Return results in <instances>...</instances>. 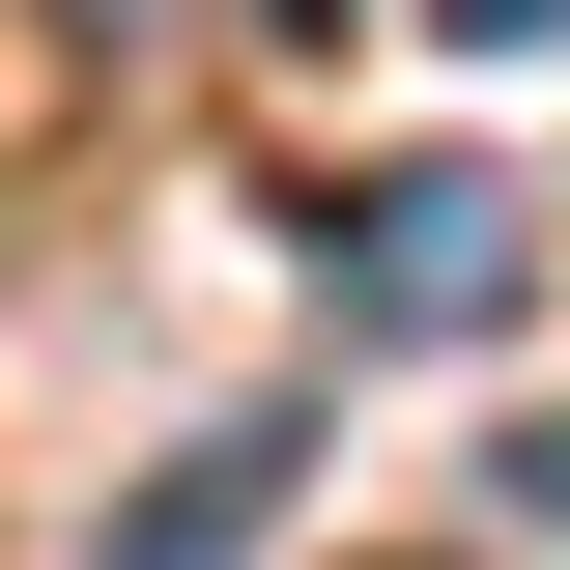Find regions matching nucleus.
<instances>
[{
    "mask_svg": "<svg viewBox=\"0 0 570 570\" xmlns=\"http://www.w3.org/2000/svg\"><path fill=\"white\" fill-rule=\"evenodd\" d=\"M314 285H343V343H513V285H542V200L428 142V171L314 200Z\"/></svg>",
    "mask_w": 570,
    "mask_h": 570,
    "instance_id": "obj_1",
    "label": "nucleus"
},
{
    "mask_svg": "<svg viewBox=\"0 0 570 570\" xmlns=\"http://www.w3.org/2000/svg\"><path fill=\"white\" fill-rule=\"evenodd\" d=\"M428 29H456V58H570V0H428Z\"/></svg>",
    "mask_w": 570,
    "mask_h": 570,
    "instance_id": "obj_2",
    "label": "nucleus"
},
{
    "mask_svg": "<svg viewBox=\"0 0 570 570\" xmlns=\"http://www.w3.org/2000/svg\"><path fill=\"white\" fill-rule=\"evenodd\" d=\"M513 513H542V542H570V428H542V456H513Z\"/></svg>",
    "mask_w": 570,
    "mask_h": 570,
    "instance_id": "obj_3",
    "label": "nucleus"
},
{
    "mask_svg": "<svg viewBox=\"0 0 570 570\" xmlns=\"http://www.w3.org/2000/svg\"><path fill=\"white\" fill-rule=\"evenodd\" d=\"M86 29H142V0H86Z\"/></svg>",
    "mask_w": 570,
    "mask_h": 570,
    "instance_id": "obj_4",
    "label": "nucleus"
}]
</instances>
